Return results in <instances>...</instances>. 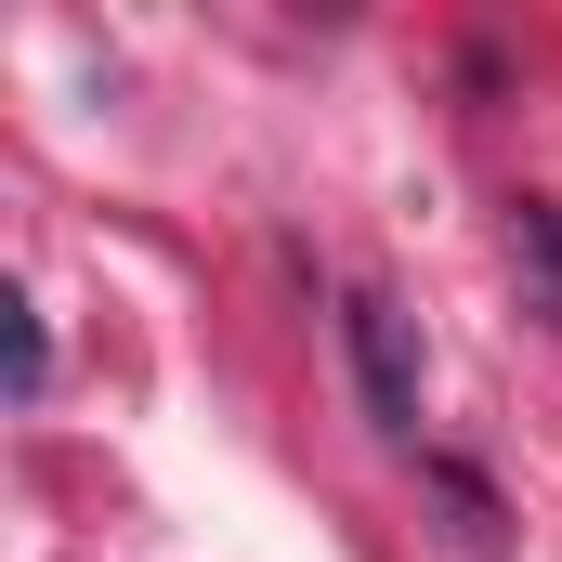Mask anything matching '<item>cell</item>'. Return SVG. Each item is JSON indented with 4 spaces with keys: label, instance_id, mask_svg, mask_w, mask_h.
<instances>
[{
    "label": "cell",
    "instance_id": "1",
    "mask_svg": "<svg viewBox=\"0 0 562 562\" xmlns=\"http://www.w3.org/2000/svg\"><path fill=\"white\" fill-rule=\"evenodd\" d=\"M340 353H353V393H367V431H419V340H406V314L380 301V288H353L340 301Z\"/></svg>",
    "mask_w": 562,
    "mask_h": 562
},
{
    "label": "cell",
    "instance_id": "3",
    "mask_svg": "<svg viewBox=\"0 0 562 562\" xmlns=\"http://www.w3.org/2000/svg\"><path fill=\"white\" fill-rule=\"evenodd\" d=\"M13 314V406H40L53 393V327H40V301H0Z\"/></svg>",
    "mask_w": 562,
    "mask_h": 562
},
{
    "label": "cell",
    "instance_id": "2",
    "mask_svg": "<svg viewBox=\"0 0 562 562\" xmlns=\"http://www.w3.org/2000/svg\"><path fill=\"white\" fill-rule=\"evenodd\" d=\"M510 262H524V301L562 327V210H550V196H524V210H510Z\"/></svg>",
    "mask_w": 562,
    "mask_h": 562
}]
</instances>
